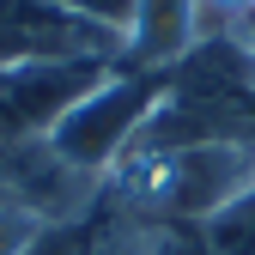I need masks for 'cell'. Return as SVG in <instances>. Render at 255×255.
Returning a JSON list of instances; mask_svg holds the SVG:
<instances>
[{
	"label": "cell",
	"instance_id": "6da1fadb",
	"mask_svg": "<svg viewBox=\"0 0 255 255\" xmlns=\"http://www.w3.org/2000/svg\"><path fill=\"white\" fill-rule=\"evenodd\" d=\"M110 195L146 219H219L243 195H255V140L134 152L110 170Z\"/></svg>",
	"mask_w": 255,
	"mask_h": 255
},
{
	"label": "cell",
	"instance_id": "5b68a950",
	"mask_svg": "<svg viewBox=\"0 0 255 255\" xmlns=\"http://www.w3.org/2000/svg\"><path fill=\"white\" fill-rule=\"evenodd\" d=\"M49 225L30 207H18V201H0V255H30V243H37Z\"/></svg>",
	"mask_w": 255,
	"mask_h": 255
},
{
	"label": "cell",
	"instance_id": "3957f363",
	"mask_svg": "<svg viewBox=\"0 0 255 255\" xmlns=\"http://www.w3.org/2000/svg\"><path fill=\"white\" fill-rule=\"evenodd\" d=\"M188 43H195V0H140L134 30L122 37V61L116 67L170 73Z\"/></svg>",
	"mask_w": 255,
	"mask_h": 255
},
{
	"label": "cell",
	"instance_id": "7a4b0ae2",
	"mask_svg": "<svg viewBox=\"0 0 255 255\" xmlns=\"http://www.w3.org/2000/svg\"><path fill=\"white\" fill-rule=\"evenodd\" d=\"M170 91V73H140V67H110L85 98L49 128V146L67 158L73 170L85 176H110L128 152H134L140 128L152 122V110L164 104Z\"/></svg>",
	"mask_w": 255,
	"mask_h": 255
},
{
	"label": "cell",
	"instance_id": "8992f818",
	"mask_svg": "<svg viewBox=\"0 0 255 255\" xmlns=\"http://www.w3.org/2000/svg\"><path fill=\"white\" fill-rule=\"evenodd\" d=\"M30 255H91V219H73V225H49Z\"/></svg>",
	"mask_w": 255,
	"mask_h": 255
},
{
	"label": "cell",
	"instance_id": "52a82bcc",
	"mask_svg": "<svg viewBox=\"0 0 255 255\" xmlns=\"http://www.w3.org/2000/svg\"><path fill=\"white\" fill-rule=\"evenodd\" d=\"M249 12H255V0H195V37H207V30H231Z\"/></svg>",
	"mask_w": 255,
	"mask_h": 255
},
{
	"label": "cell",
	"instance_id": "277c9868",
	"mask_svg": "<svg viewBox=\"0 0 255 255\" xmlns=\"http://www.w3.org/2000/svg\"><path fill=\"white\" fill-rule=\"evenodd\" d=\"M61 12H73L79 24L91 30H110V37H128L134 30V12H140V0H55Z\"/></svg>",
	"mask_w": 255,
	"mask_h": 255
}]
</instances>
